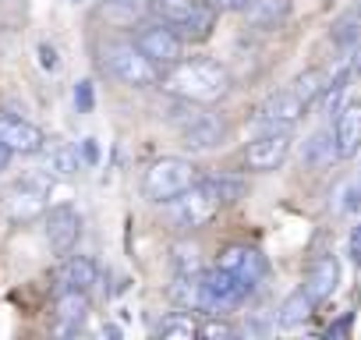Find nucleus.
<instances>
[{
    "label": "nucleus",
    "instance_id": "1",
    "mask_svg": "<svg viewBox=\"0 0 361 340\" xmlns=\"http://www.w3.org/2000/svg\"><path fill=\"white\" fill-rule=\"evenodd\" d=\"M159 85L173 96V99H188L199 107H213L231 92V71L213 61V57H192V61H177L173 68L163 71Z\"/></svg>",
    "mask_w": 361,
    "mask_h": 340
},
{
    "label": "nucleus",
    "instance_id": "2",
    "mask_svg": "<svg viewBox=\"0 0 361 340\" xmlns=\"http://www.w3.org/2000/svg\"><path fill=\"white\" fill-rule=\"evenodd\" d=\"M152 15L170 25L185 43H202L216 29V8L209 0H149Z\"/></svg>",
    "mask_w": 361,
    "mask_h": 340
},
{
    "label": "nucleus",
    "instance_id": "3",
    "mask_svg": "<svg viewBox=\"0 0 361 340\" xmlns=\"http://www.w3.org/2000/svg\"><path fill=\"white\" fill-rule=\"evenodd\" d=\"M170 121L180 131V145H185L188 152H209V149H216V145L227 142V121L220 114L199 107V103L177 99Z\"/></svg>",
    "mask_w": 361,
    "mask_h": 340
},
{
    "label": "nucleus",
    "instance_id": "4",
    "mask_svg": "<svg viewBox=\"0 0 361 340\" xmlns=\"http://www.w3.org/2000/svg\"><path fill=\"white\" fill-rule=\"evenodd\" d=\"M199 181V166L185 156H159L149 163V170L142 174V195L156 206H166L170 199H177L185 188H192Z\"/></svg>",
    "mask_w": 361,
    "mask_h": 340
},
{
    "label": "nucleus",
    "instance_id": "5",
    "mask_svg": "<svg viewBox=\"0 0 361 340\" xmlns=\"http://www.w3.org/2000/svg\"><path fill=\"white\" fill-rule=\"evenodd\" d=\"M99 57H103L106 75L117 78V82L128 85V89H152V85H159V78H163V71L135 47V40H131V43H128V40H114V43H106V47L99 50Z\"/></svg>",
    "mask_w": 361,
    "mask_h": 340
},
{
    "label": "nucleus",
    "instance_id": "6",
    "mask_svg": "<svg viewBox=\"0 0 361 340\" xmlns=\"http://www.w3.org/2000/svg\"><path fill=\"white\" fill-rule=\"evenodd\" d=\"M166 206H170V224L177 231H199V227H206V224L216 220V213L224 210V199L216 195V188H213L209 178H199L192 188H185L177 199H170Z\"/></svg>",
    "mask_w": 361,
    "mask_h": 340
},
{
    "label": "nucleus",
    "instance_id": "7",
    "mask_svg": "<svg viewBox=\"0 0 361 340\" xmlns=\"http://www.w3.org/2000/svg\"><path fill=\"white\" fill-rule=\"evenodd\" d=\"M252 294H255V284L231 269L213 266L209 273H202V312H209V315H227V312L241 308Z\"/></svg>",
    "mask_w": 361,
    "mask_h": 340
},
{
    "label": "nucleus",
    "instance_id": "8",
    "mask_svg": "<svg viewBox=\"0 0 361 340\" xmlns=\"http://www.w3.org/2000/svg\"><path fill=\"white\" fill-rule=\"evenodd\" d=\"M50 188H54V178L47 174V170L18 178V181L4 192V213H8V220H15V224H29V220L43 217V213H47Z\"/></svg>",
    "mask_w": 361,
    "mask_h": 340
},
{
    "label": "nucleus",
    "instance_id": "9",
    "mask_svg": "<svg viewBox=\"0 0 361 340\" xmlns=\"http://www.w3.org/2000/svg\"><path fill=\"white\" fill-rule=\"evenodd\" d=\"M290 128H276V131H255V138L245 145L241 152V166L248 174H273L283 166V159L290 156Z\"/></svg>",
    "mask_w": 361,
    "mask_h": 340
},
{
    "label": "nucleus",
    "instance_id": "10",
    "mask_svg": "<svg viewBox=\"0 0 361 340\" xmlns=\"http://www.w3.org/2000/svg\"><path fill=\"white\" fill-rule=\"evenodd\" d=\"M135 47H138V50H142L159 71L173 68L177 61H185V40H180L170 25H163L159 18L149 22V25H138V32H135Z\"/></svg>",
    "mask_w": 361,
    "mask_h": 340
},
{
    "label": "nucleus",
    "instance_id": "11",
    "mask_svg": "<svg viewBox=\"0 0 361 340\" xmlns=\"http://www.w3.org/2000/svg\"><path fill=\"white\" fill-rule=\"evenodd\" d=\"M305 103H301V96L287 85V89H280V92H273L266 103H259V110L252 114V128L255 131H276V128H294L301 117H305Z\"/></svg>",
    "mask_w": 361,
    "mask_h": 340
},
{
    "label": "nucleus",
    "instance_id": "12",
    "mask_svg": "<svg viewBox=\"0 0 361 340\" xmlns=\"http://www.w3.org/2000/svg\"><path fill=\"white\" fill-rule=\"evenodd\" d=\"M43 234H47V245L54 255H71L78 248V238H82V217L75 206H54L43 213Z\"/></svg>",
    "mask_w": 361,
    "mask_h": 340
},
{
    "label": "nucleus",
    "instance_id": "13",
    "mask_svg": "<svg viewBox=\"0 0 361 340\" xmlns=\"http://www.w3.org/2000/svg\"><path fill=\"white\" fill-rule=\"evenodd\" d=\"M0 142H4L15 156H36V152L47 149L43 128H36L29 117H22L15 110H0Z\"/></svg>",
    "mask_w": 361,
    "mask_h": 340
},
{
    "label": "nucleus",
    "instance_id": "14",
    "mask_svg": "<svg viewBox=\"0 0 361 340\" xmlns=\"http://www.w3.org/2000/svg\"><path fill=\"white\" fill-rule=\"evenodd\" d=\"M336 159H354L361 152V99H343L333 114Z\"/></svg>",
    "mask_w": 361,
    "mask_h": 340
},
{
    "label": "nucleus",
    "instance_id": "15",
    "mask_svg": "<svg viewBox=\"0 0 361 340\" xmlns=\"http://www.w3.org/2000/svg\"><path fill=\"white\" fill-rule=\"evenodd\" d=\"M336 287H340V262H336V255L319 252V255L308 262V269H305L301 291H305L315 305H322V301H329V298L336 294Z\"/></svg>",
    "mask_w": 361,
    "mask_h": 340
},
{
    "label": "nucleus",
    "instance_id": "16",
    "mask_svg": "<svg viewBox=\"0 0 361 340\" xmlns=\"http://www.w3.org/2000/svg\"><path fill=\"white\" fill-rule=\"evenodd\" d=\"M216 266L220 269H231V273H238V277H245V280H252L255 287L266 280V273H269V262H266V255L255 248V245H227L220 255H216Z\"/></svg>",
    "mask_w": 361,
    "mask_h": 340
},
{
    "label": "nucleus",
    "instance_id": "17",
    "mask_svg": "<svg viewBox=\"0 0 361 340\" xmlns=\"http://www.w3.org/2000/svg\"><path fill=\"white\" fill-rule=\"evenodd\" d=\"M54 315H57L54 333H78L89 315V291H57Z\"/></svg>",
    "mask_w": 361,
    "mask_h": 340
},
{
    "label": "nucleus",
    "instance_id": "18",
    "mask_svg": "<svg viewBox=\"0 0 361 340\" xmlns=\"http://www.w3.org/2000/svg\"><path fill=\"white\" fill-rule=\"evenodd\" d=\"M57 284L61 291H92L99 284V266L89 255H64L61 269H57Z\"/></svg>",
    "mask_w": 361,
    "mask_h": 340
},
{
    "label": "nucleus",
    "instance_id": "19",
    "mask_svg": "<svg viewBox=\"0 0 361 340\" xmlns=\"http://www.w3.org/2000/svg\"><path fill=\"white\" fill-rule=\"evenodd\" d=\"M245 22L252 25V29H276V25H283L287 22V15H290V0H248L245 4Z\"/></svg>",
    "mask_w": 361,
    "mask_h": 340
},
{
    "label": "nucleus",
    "instance_id": "20",
    "mask_svg": "<svg viewBox=\"0 0 361 340\" xmlns=\"http://www.w3.org/2000/svg\"><path fill=\"white\" fill-rule=\"evenodd\" d=\"M336 159V145H333V128H319L308 135L305 149H301V163L308 170H326Z\"/></svg>",
    "mask_w": 361,
    "mask_h": 340
},
{
    "label": "nucleus",
    "instance_id": "21",
    "mask_svg": "<svg viewBox=\"0 0 361 340\" xmlns=\"http://www.w3.org/2000/svg\"><path fill=\"white\" fill-rule=\"evenodd\" d=\"M315 308H319V305H315L305 291H294L290 298H283V305H280V312H276V326H280V329H298V326H305V322L312 319Z\"/></svg>",
    "mask_w": 361,
    "mask_h": 340
},
{
    "label": "nucleus",
    "instance_id": "22",
    "mask_svg": "<svg viewBox=\"0 0 361 340\" xmlns=\"http://www.w3.org/2000/svg\"><path fill=\"white\" fill-rule=\"evenodd\" d=\"M43 152H47V166L43 170H47L50 178H75L78 170H82V156L71 145H50Z\"/></svg>",
    "mask_w": 361,
    "mask_h": 340
},
{
    "label": "nucleus",
    "instance_id": "23",
    "mask_svg": "<svg viewBox=\"0 0 361 340\" xmlns=\"http://www.w3.org/2000/svg\"><path fill=\"white\" fill-rule=\"evenodd\" d=\"M329 43H333L340 54H350V50L361 43V15H357V11L340 15V18L329 25Z\"/></svg>",
    "mask_w": 361,
    "mask_h": 340
},
{
    "label": "nucleus",
    "instance_id": "24",
    "mask_svg": "<svg viewBox=\"0 0 361 340\" xmlns=\"http://www.w3.org/2000/svg\"><path fill=\"white\" fill-rule=\"evenodd\" d=\"M156 336L159 340H192V336H199V322L188 315V308L185 312H170V315L159 319Z\"/></svg>",
    "mask_w": 361,
    "mask_h": 340
},
{
    "label": "nucleus",
    "instance_id": "25",
    "mask_svg": "<svg viewBox=\"0 0 361 340\" xmlns=\"http://www.w3.org/2000/svg\"><path fill=\"white\" fill-rule=\"evenodd\" d=\"M145 8H149V0H103V15L114 25H135V22H142Z\"/></svg>",
    "mask_w": 361,
    "mask_h": 340
},
{
    "label": "nucleus",
    "instance_id": "26",
    "mask_svg": "<svg viewBox=\"0 0 361 340\" xmlns=\"http://www.w3.org/2000/svg\"><path fill=\"white\" fill-rule=\"evenodd\" d=\"M322 85H326V71H319V68H305L294 82H290V89L301 96V103L305 107H312V103H319V96H322Z\"/></svg>",
    "mask_w": 361,
    "mask_h": 340
},
{
    "label": "nucleus",
    "instance_id": "27",
    "mask_svg": "<svg viewBox=\"0 0 361 340\" xmlns=\"http://www.w3.org/2000/svg\"><path fill=\"white\" fill-rule=\"evenodd\" d=\"M195 273H202L199 245H192V241L173 245V277H195Z\"/></svg>",
    "mask_w": 361,
    "mask_h": 340
},
{
    "label": "nucleus",
    "instance_id": "28",
    "mask_svg": "<svg viewBox=\"0 0 361 340\" xmlns=\"http://www.w3.org/2000/svg\"><path fill=\"white\" fill-rule=\"evenodd\" d=\"M209 181H213L216 195L224 199V206L241 202V199L248 195V181H245V178H238V174H209Z\"/></svg>",
    "mask_w": 361,
    "mask_h": 340
},
{
    "label": "nucleus",
    "instance_id": "29",
    "mask_svg": "<svg viewBox=\"0 0 361 340\" xmlns=\"http://www.w3.org/2000/svg\"><path fill=\"white\" fill-rule=\"evenodd\" d=\"M199 336H206V340H231V336H238V329H234L227 319L209 315L206 322H199Z\"/></svg>",
    "mask_w": 361,
    "mask_h": 340
},
{
    "label": "nucleus",
    "instance_id": "30",
    "mask_svg": "<svg viewBox=\"0 0 361 340\" xmlns=\"http://www.w3.org/2000/svg\"><path fill=\"white\" fill-rule=\"evenodd\" d=\"M75 107H78V114H89V110L96 107V89H92L89 78L75 85Z\"/></svg>",
    "mask_w": 361,
    "mask_h": 340
},
{
    "label": "nucleus",
    "instance_id": "31",
    "mask_svg": "<svg viewBox=\"0 0 361 340\" xmlns=\"http://www.w3.org/2000/svg\"><path fill=\"white\" fill-rule=\"evenodd\" d=\"M347 259L354 269H361V220L347 231Z\"/></svg>",
    "mask_w": 361,
    "mask_h": 340
},
{
    "label": "nucleus",
    "instance_id": "32",
    "mask_svg": "<svg viewBox=\"0 0 361 340\" xmlns=\"http://www.w3.org/2000/svg\"><path fill=\"white\" fill-rule=\"evenodd\" d=\"M78 156H82V166H96V163H99V145H96V138H82V142H78Z\"/></svg>",
    "mask_w": 361,
    "mask_h": 340
},
{
    "label": "nucleus",
    "instance_id": "33",
    "mask_svg": "<svg viewBox=\"0 0 361 340\" xmlns=\"http://www.w3.org/2000/svg\"><path fill=\"white\" fill-rule=\"evenodd\" d=\"M39 64H43L47 71H57L61 61H57V50H54L50 43H39Z\"/></svg>",
    "mask_w": 361,
    "mask_h": 340
},
{
    "label": "nucleus",
    "instance_id": "34",
    "mask_svg": "<svg viewBox=\"0 0 361 340\" xmlns=\"http://www.w3.org/2000/svg\"><path fill=\"white\" fill-rule=\"evenodd\" d=\"M209 4H213L216 11H245L248 0H209Z\"/></svg>",
    "mask_w": 361,
    "mask_h": 340
},
{
    "label": "nucleus",
    "instance_id": "35",
    "mask_svg": "<svg viewBox=\"0 0 361 340\" xmlns=\"http://www.w3.org/2000/svg\"><path fill=\"white\" fill-rule=\"evenodd\" d=\"M347 64H350V71H354V78H357V75H361V43L347 54Z\"/></svg>",
    "mask_w": 361,
    "mask_h": 340
},
{
    "label": "nucleus",
    "instance_id": "36",
    "mask_svg": "<svg viewBox=\"0 0 361 340\" xmlns=\"http://www.w3.org/2000/svg\"><path fill=\"white\" fill-rule=\"evenodd\" d=\"M347 329H350V315H347V319H336V322L326 329V336H340V333H347Z\"/></svg>",
    "mask_w": 361,
    "mask_h": 340
},
{
    "label": "nucleus",
    "instance_id": "37",
    "mask_svg": "<svg viewBox=\"0 0 361 340\" xmlns=\"http://www.w3.org/2000/svg\"><path fill=\"white\" fill-rule=\"evenodd\" d=\"M11 156H15V152H11V149H8L4 142H0V170H8V163H11Z\"/></svg>",
    "mask_w": 361,
    "mask_h": 340
},
{
    "label": "nucleus",
    "instance_id": "38",
    "mask_svg": "<svg viewBox=\"0 0 361 340\" xmlns=\"http://www.w3.org/2000/svg\"><path fill=\"white\" fill-rule=\"evenodd\" d=\"M354 185H357V192H361V170H357V174H354Z\"/></svg>",
    "mask_w": 361,
    "mask_h": 340
},
{
    "label": "nucleus",
    "instance_id": "39",
    "mask_svg": "<svg viewBox=\"0 0 361 340\" xmlns=\"http://www.w3.org/2000/svg\"><path fill=\"white\" fill-rule=\"evenodd\" d=\"M354 11H357V15H361V0H354Z\"/></svg>",
    "mask_w": 361,
    "mask_h": 340
},
{
    "label": "nucleus",
    "instance_id": "40",
    "mask_svg": "<svg viewBox=\"0 0 361 340\" xmlns=\"http://www.w3.org/2000/svg\"><path fill=\"white\" fill-rule=\"evenodd\" d=\"M71 4H82V0H71Z\"/></svg>",
    "mask_w": 361,
    "mask_h": 340
}]
</instances>
